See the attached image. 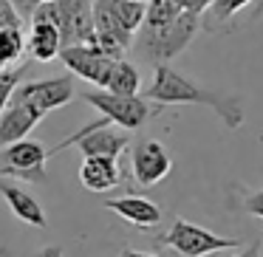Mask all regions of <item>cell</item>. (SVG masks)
<instances>
[{
  "label": "cell",
  "mask_w": 263,
  "mask_h": 257,
  "mask_svg": "<svg viewBox=\"0 0 263 257\" xmlns=\"http://www.w3.org/2000/svg\"><path fill=\"white\" fill-rule=\"evenodd\" d=\"M80 181H82V187L91 189V192H110V189H116L125 181V175H122L119 159L91 155V159H82Z\"/></svg>",
  "instance_id": "cell-13"
},
{
  "label": "cell",
  "mask_w": 263,
  "mask_h": 257,
  "mask_svg": "<svg viewBox=\"0 0 263 257\" xmlns=\"http://www.w3.org/2000/svg\"><path fill=\"white\" fill-rule=\"evenodd\" d=\"M142 3H147V0H142Z\"/></svg>",
  "instance_id": "cell-28"
},
{
  "label": "cell",
  "mask_w": 263,
  "mask_h": 257,
  "mask_svg": "<svg viewBox=\"0 0 263 257\" xmlns=\"http://www.w3.org/2000/svg\"><path fill=\"white\" fill-rule=\"evenodd\" d=\"M105 209L116 212L125 223L136 229H153L161 223V206L153 201L142 198V195H122V198H108L105 201Z\"/></svg>",
  "instance_id": "cell-11"
},
{
  "label": "cell",
  "mask_w": 263,
  "mask_h": 257,
  "mask_svg": "<svg viewBox=\"0 0 263 257\" xmlns=\"http://www.w3.org/2000/svg\"><path fill=\"white\" fill-rule=\"evenodd\" d=\"M255 0H212L210 9L204 12V29L215 31L218 26H223L227 20H232L238 12H243L246 6H252Z\"/></svg>",
  "instance_id": "cell-17"
},
{
  "label": "cell",
  "mask_w": 263,
  "mask_h": 257,
  "mask_svg": "<svg viewBox=\"0 0 263 257\" xmlns=\"http://www.w3.org/2000/svg\"><path fill=\"white\" fill-rule=\"evenodd\" d=\"M12 3H14V9L20 12V17H23L26 23H29L31 12H34V9L40 6V3H46V0H12Z\"/></svg>",
  "instance_id": "cell-21"
},
{
  "label": "cell",
  "mask_w": 263,
  "mask_h": 257,
  "mask_svg": "<svg viewBox=\"0 0 263 257\" xmlns=\"http://www.w3.org/2000/svg\"><path fill=\"white\" fill-rule=\"evenodd\" d=\"M198 29H201V14H193V12H181L170 23H159V26L144 23L136 34L139 51L153 65H170V60H176L193 43Z\"/></svg>",
  "instance_id": "cell-2"
},
{
  "label": "cell",
  "mask_w": 263,
  "mask_h": 257,
  "mask_svg": "<svg viewBox=\"0 0 263 257\" xmlns=\"http://www.w3.org/2000/svg\"><path fill=\"white\" fill-rule=\"evenodd\" d=\"M26 51L40 63H51L63 51V40L54 23L48 20H29V37H26Z\"/></svg>",
  "instance_id": "cell-15"
},
{
  "label": "cell",
  "mask_w": 263,
  "mask_h": 257,
  "mask_svg": "<svg viewBox=\"0 0 263 257\" xmlns=\"http://www.w3.org/2000/svg\"><path fill=\"white\" fill-rule=\"evenodd\" d=\"M130 164H133V178L142 187H153V184L164 181L173 170V159L159 139H139L133 144Z\"/></svg>",
  "instance_id": "cell-10"
},
{
  "label": "cell",
  "mask_w": 263,
  "mask_h": 257,
  "mask_svg": "<svg viewBox=\"0 0 263 257\" xmlns=\"http://www.w3.org/2000/svg\"><path fill=\"white\" fill-rule=\"evenodd\" d=\"M114 122L99 116V119L88 122L85 127L68 136L63 142V147H71L77 144L82 153V159H91V155H102V159H119L127 147H130V136L125 130H114Z\"/></svg>",
  "instance_id": "cell-7"
},
{
  "label": "cell",
  "mask_w": 263,
  "mask_h": 257,
  "mask_svg": "<svg viewBox=\"0 0 263 257\" xmlns=\"http://www.w3.org/2000/svg\"><path fill=\"white\" fill-rule=\"evenodd\" d=\"M243 209L249 212V215H255V218H260V221H263V187L246 195V198H243Z\"/></svg>",
  "instance_id": "cell-20"
},
{
  "label": "cell",
  "mask_w": 263,
  "mask_h": 257,
  "mask_svg": "<svg viewBox=\"0 0 263 257\" xmlns=\"http://www.w3.org/2000/svg\"><path fill=\"white\" fill-rule=\"evenodd\" d=\"M60 150H65L63 142L57 147H46L34 139L9 144V147L0 150V178H23V181L31 184L46 181V164Z\"/></svg>",
  "instance_id": "cell-4"
},
{
  "label": "cell",
  "mask_w": 263,
  "mask_h": 257,
  "mask_svg": "<svg viewBox=\"0 0 263 257\" xmlns=\"http://www.w3.org/2000/svg\"><path fill=\"white\" fill-rule=\"evenodd\" d=\"M178 6L184 9V12H193V14H204L206 9H210L212 0H176Z\"/></svg>",
  "instance_id": "cell-22"
},
{
  "label": "cell",
  "mask_w": 263,
  "mask_h": 257,
  "mask_svg": "<svg viewBox=\"0 0 263 257\" xmlns=\"http://www.w3.org/2000/svg\"><path fill=\"white\" fill-rule=\"evenodd\" d=\"M23 54H26L23 29H0V68L20 65Z\"/></svg>",
  "instance_id": "cell-18"
},
{
  "label": "cell",
  "mask_w": 263,
  "mask_h": 257,
  "mask_svg": "<svg viewBox=\"0 0 263 257\" xmlns=\"http://www.w3.org/2000/svg\"><path fill=\"white\" fill-rule=\"evenodd\" d=\"M139 88H142V76H139L136 65L127 63L125 57L116 60L108 74V82H105V91L119 93V96H139Z\"/></svg>",
  "instance_id": "cell-16"
},
{
  "label": "cell",
  "mask_w": 263,
  "mask_h": 257,
  "mask_svg": "<svg viewBox=\"0 0 263 257\" xmlns=\"http://www.w3.org/2000/svg\"><path fill=\"white\" fill-rule=\"evenodd\" d=\"M235 257H263L260 243H249V246H243V249L235 251Z\"/></svg>",
  "instance_id": "cell-23"
},
{
  "label": "cell",
  "mask_w": 263,
  "mask_h": 257,
  "mask_svg": "<svg viewBox=\"0 0 263 257\" xmlns=\"http://www.w3.org/2000/svg\"><path fill=\"white\" fill-rule=\"evenodd\" d=\"M82 99H85L88 105H93L105 119H110L114 125L125 127V130H139V127H144L147 119L156 113L144 96H119V93H110V91H105V88H99V91H85Z\"/></svg>",
  "instance_id": "cell-6"
},
{
  "label": "cell",
  "mask_w": 263,
  "mask_h": 257,
  "mask_svg": "<svg viewBox=\"0 0 263 257\" xmlns=\"http://www.w3.org/2000/svg\"><path fill=\"white\" fill-rule=\"evenodd\" d=\"M40 119H43V113H37L31 105L12 99V102L6 105V110L0 113V147L23 142V139L40 125Z\"/></svg>",
  "instance_id": "cell-12"
},
{
  "label": "cell",
  "mask_w": 263,
  "mask_h": 257,
  "mask_svg": "<svg viewBox=\"0 0 263 257\" xmlns=\"http://www.w3.org/2000/svg\"><path fill=\"white\" fill-rule=\"evenodd\" d=\"M119 257H159V254H153V251H142V249H122Z\"/></svg>",
  "instance_id": "cell-25"
},
{
  "label": "cell",
  "mask_w": 263,
  "mask_h": 257,
  "mask_svg": "<svg viewBox=\"0 0 263 257\" xmlns=\"http://www.w3.org/2000/svg\"><path fill=\"white\" fill-rule=\"evenodd\" d=\"M0 195H3V201L9 204L12 215L20 218L23 223H29V226H37V229H43V226L48 223L46 209L40 206V201H37L31 192H26L23 187H17V184L6 181V178H0Z\"/></svg>",
  "instance_id": "cell-14"
},
{
  "label": "cell",
  "mask_w": 263,
  "mask_h": 257,
  "mask_svg": "<svg viewBox=\"0 0 263 257\" xmlns=\"http://www.w3.org/2000/svg\"><path fill=\"white\" fill-rule=\"evenodd\" d=\"M26 65H29V63L14 65V68H0V113H3V110H6V105L12 102L14 91H17L20 80H23Z\"/></svg>",
  "instance_id": "cell-19"
},
{
  "label": "cell",
  "mask_w": 263,
  "mask_h": 257,
  "mask_svg": "<svg viewBox=\"0 0 263 257\" xmlns=\"http://www.w3.org/2000/svg\"><path fill=\"white\" fill-rule=\"evenodd\" d=\"M29 20L54 23L63 48L93 43V0H46L31 12Z\"/></svg>",
  "instance_id": "cell-3"
},
{
  "label": "cell",
  "mask_w": 263,
  "mask_h": 257,
  "mask_svg": "<svg viewBox=\"0 0 263 257\" xmlns=\"http://www.w3.org/2000/svg\"><path fill=\"white\" fill-rule=\"evenodd\" d=\"M60 60L65 63V68L71 74L82 76L85 82H93L97 88H105L108 74L114 68L116 57L105 54L97 43H82V46H65L60 51Z\"/></svg>",
  "instance_id": "cell-9"
},
{
  "label": "cell",
  "mask_w": 263,
  "mask_h": 257,
  "mask_svg": "<svg viewBox=\"0 0 263 257\" xmlns=\"http://www.w3.org/2000/svg\"><path fill=\"white\" fill-rule=\"evenodd\" d=\"M161 243L167 249L178 251L181 257H210L218 251H232L240 249V240L235 238H218L215 232L198 226V223H190L187 218H176L170 223V229L164 232Z\"/></svg>",
  "instance_id": "cell-5"
},
{
  "label": "cell",
  "mask_w": 263,
  "mask_h": 257,
  "mask_svg": "<svg viewBox=\"0 0 263 257\" xmlns=\"http://www.w3.org/2000/svg\"><path fill=\"white\" fill-rule=\"evenodd\" d=\"M210 257H235V249L232 251H218V254H210Z\"/></svg>",
  "instance_id": "cell-27"
},
{
  "label": "cell",
  "mask_w": 263,
  "mask_h": 257,
  "mask_svg": "<svg viewBox=\"0 0 263 257\" xmlns=\"http://www.w3.org/2000/svg\"><path fill=\"white\" fill-rule=\"evenodd\" d=\"M252 14H257V17L263 14V0H255V3H252Z\"/></svg>",
  "instance_id": "cell-26"
},
{
  "label": "cell",
  "mask_w": 263,
  "mask_h": 257,
  "mask_svg": "<svg viewBox=\"0 0 263 257\" xmlns=\"http://www.w3.org/2000/svg\"><path fill=\"white\" fill-rule=\"evenodd\" d=\"M17 102H26L37 110V113H51V110L63 108L74 99V82L71 76H51V80H34V82H20L14 96Z\"/></svg>",
  "instance_id": "cell-8"
},
{
  "label": "cell",
  "mask_w": 263,
  "mask_h": 257,
  "mask_svg": "<svg viewBox=\"0 0 263 257\" xmlns=\"http://www.w3.org/2000/svg\"><path fill=\"white\" fill-rule=\"evenodd\" d=\"M144 99L147 102H159V105H204V108L215 110L218 119L229 130H238L243 125V102L238 96L201 88L198 82L184 76L173 65H156L153 82L144 91Z\"/></svg>",
  "instance_id": "cell-1"
},
{
  "label": "cell",
  "mask_w": 263,
  "mask_h": 257,
  "mask_svg": "<svg viewBox=\"0 0 263 257\" xmlns=\"http://www.w3.org/2000/svg\"><path fill=\"white\" fill-rule=\"evenodd\" d=\"M34 257H63V246H46V249H40Z\"/></svg>",
  "instance_id": "cell-24"
}]
</instances>
